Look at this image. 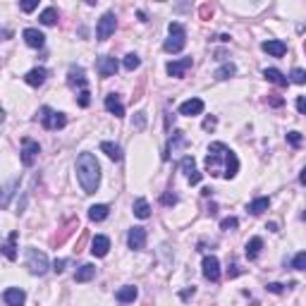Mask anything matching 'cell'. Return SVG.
Instances as JSON below:
<instances>
[{
  "label": "cell",
  "mask_w": 306,
  "mask_h": 306,
  "mask_svg": "<svg viewBox=\"0 0 306 306\" xmlns=\"http://www.w3.org/2000/svg\"><path fill=\"white\" fill-rule=\"evenodd\" d=\"M240 170V160L234 151H230L225 144H210L208 146V156H206V172L210 177H225V180H232Z\"/></svg>",
  "instance_id": "cell-1"
},
{
  "label": "cell",
  "mask_w": 306,
  "mask_h": 306,
  "mask_svg": "<svg viewBox=\"0 0 306 306\" xmlns=\"http://www.w3.org/2000/svg\"><path fill=\"white\" fill-rule=\"evenodd\" d=\"M76 180L84 189V194H96L100 184V165L94 153H82L76 158Z\"/></svg>",
  "instance_id": "cell-2"
},
{
  "label": "cell",
  "mask_w": 306,
  "mask_h": 306,
  "mask_svg": "<svg viewBox=\"0 0 306 306\" xmlns=\"http://www.w3.org/2000/svg\"><path fill=\"white\" fill-rule=\"evenodd\" d=\"M168 32H170V38L163 44V50L165 53H180L182 48L186 46V32L184 26L180 22H170V26H168Z\"/></svg>",
  "instance_id": "cell-3"
},
{
  "label": "cell",
  "mask_w": 306,
  "mask_h": 306,
  "mask_svg": "<svg viewBox=\"0 0 306 306\" xmlns=\"http://www.w3.org/2000/svg\"><path fill=\"white\" fill-rule=\"evenodd\" d=\"M38 120H41V124H44L46 130H50V132L62 130V127L67 124L65 112H58V110L48 108V106H44V108L38 110Z\"/></svg>",
  "instance_id": "cell-4"
},
{
  "label": "cell",
  "mask_w": 306,
  "mask_h": 306,
  "mask_svg": "<svg viewBox=\"0 0 306 306\" xmlns=\"http://www.w3.org/2000/svg\"><path fill=\"white\" fill-rule=\"evenodd\" d=\"M48 258H46L44 252H38V249H29L26 252V268H29V273L34 275H44L48 270Z\"/></svg>",
  "instance_id": "cell-5"
},
{
  "label": "cell",
  "mask_w": 306,
  "mask_h": 306,
  "mask_svg": "<svg viewBox=\"0 0 306 306\" xmlns=\"http://www.w3.org/2000/svg\"><path fill=\"white\" fill-rule=\"evenodd\" d=\"M115 26H118L115 14H112V12H106V14L98 20V26H96V38H98V41L110 38V34H115Z\"/></svg>",
  "instance_id": "cell-6"
},
{
  "label": "cell",
  "mask_w": 306,
  "mask_h": 306,
  "mask_svg": "<svg viewBox=\"0 0 306 306\" xmlns=\"http://www.w3.org/2000/svg\"><path fill=\"white\" fill-rule=\"evenodd\" d=\"M38 153H41V146H38V142H34V139H22V163L26 165V168H32L34 163H36V158H38Z\"/></svg>",
  "instance_id": "cell-7"
},
{
  "label": "cell",
  "mask_w": 306,
  "mask_h": 306,
  "mask_svg": "<svg viewBox=\"0 0 306 306\" xmlns=\"http://www.w3.org/2000/svg\"><path fill=\"white\" fill-rule=\"evenodd\" d=\"M67 84H70V88L86 91V72H84V67H76V65L70 67V72H67Z\"/></svg>",
  "instance_id": "cell-8"
},
{
  "label": "cell",
  "mask_w": 306,
  "mask_h": 306,
  "mask_svg": "<svg viewBox=\"0 0 306 306\" xmlns=\"http://www.w3.org/2000/svg\"><path fill=\"white\" fill-rule=\"evenodd\" d=\"M76 230H79V220H76V218H70L65 225L60 228V232L55 234V240H53V246H55V249H58V246H62V244H65V242L70 240L72 234H74Z\"/></svg>",
  "instance_id": "cell-9"
},
{
  "label": "cell",
  "mask_w": 306,
  "mask_h": 306,
  "mask_svg": "<svg viewBox=\"0 0 306 306\" xmlns=\"http://www.w3.org/2000/svg\"><path fill=\"white\" fill-rule=\"evenodd\" d=\"M201 268H204V278L210 280V282H218L220 280V263L216 256H206L204 263H201Z\"/></svg>",
  "instance_id": "cell-10"
},
{
  "label": "cell",
  "mask_w": 306,
  "mask_h": 306,
  "mask_svg": "<svg viewBox=\"0 0 306 306\" xmlns=\"http://www.w3.org/2000/svg\"><path fill=\"white\" fill-rule=\"evenodd\" d=\"M182 172L186 175V180H189V184H198L201 182V172L196 170V163H194V156H184L182 158Z\"/></svg>",
  "instance_id": "cell-11"
},
{
  "label": "cell",
  "mask_w": 306,
  "mask_h": 306,
  "mask_svg": "<svg viewBox=\"0 0 306 306\" xmlns=\"http://www.w3.org/2000/svg\"><path fill=\"white\" fill-rule=\"evenodd\" d=\"M127 244H130V249H134V252H142L144 246H146V230L132 228L130 234H127Z\"/></svg>",
  "instance_id": "cell-12"
},
{
  "label": "cell",
  "mask_w": 306,
  "mask_h": 306,
  "mask_svg": "<svg viewBox=\"0 0 306 306\" xmlns=\"http://www.w3.org/2000/svg\"><path fill=\"white\" fill-rule=\"evenodd\" d=\"M96 67H98V74L103 76V79H108V76H112L115 72H118V60L115 58H110V55H103V58H98V62H96Z\"/></svg>",
  "instance_id": "cell-13"
},
{
  "label": "cell",
  "mask_w": 306,
  "mask_h": 306,
  "mask_svg": "<svg viewBox=\"0 0 306 306\" xmlns=\"http://www.w3.org/2000/svg\"><path fill=\"white\" fill-rule=\"evenodd\" d=\"M192 67V58H182V60H172V62H168V74L175 76V79H182L186 74V70Z\"/></svg>",
  "instance_id": "cell-14"
},
{
  "label": "cell",
  "mask_w": 306,
  "mask_h": 306,
  "mask_svg": "<svg viewBox=\"0 0 306 306\" xmlns=\"http://www.w3.org/2000/svg\"><path fill=\"white\" fill-rule=\"evenodd\" d=\"M2 302L8 306H24L26 294H24V290H20V287H8V290L2 292Z\"/></svg>",
  "instance_id": "cell-15"
},
{
  "label": "cell",
  "mask_w": 306,
  "mask_h": 306,
  "mask_svg": "<svg viewBox=\"0 0 306 306\" xmlns=\"http://www.w3.org/2000/svg\"><path fill=\"white\" fill-rule=\"evenodd\" d=\"M204 100L201 98H189L180 106V115H186V118H194V115H201L204 112Z\"/></svg>",
  "instance_id": "cell-16"
},
{
  "label": "cell",
  "mask_w": 306,
  "mask_h": 306,
  "mask_svg": "<svg viewBox=\"0 0 306 306\" xmlns=\"http://www.w3.org/2000/svg\"><path fill=\"white\" fill-rule=\"evenodd\" d=\"M184 146H186L184 132H175V134L170 136V142H168V148H165V158H170L172 153H180V148H184Z\"/></svg>",
  "instance_id": "cell-17"
},
{
  "label": "cell",
  "mask_w": 306,
  "mask_h": 306,
  "mask_svg": "<svg viewBox=\"0 0 306 306\" xmlns=\"http://www.w3.org/2000/svg\"><path fill=\"white\" fill-rule=\"evenodd\" d=\"M46 76H48V70H46V67H34V70L26 72L24 82H26L29 86H41V84L46 82Z\"/></svg>",
  "instance_id": "cell-18"
},
{
  "label": "cell",
  "mask_w": 306,
  "mask_h": 306,
  "mask_svg": "<svg viewBox=\"0 0 306 306\" xmlns=\"http://www.w3.org/2000/svg\"><path fill=\"white\" fill-rule=\"evenodd\" d=\"M108 249H110V240L106 237V234L94 237V242H91V254H94L96 258H103V256L108 254Z\"/></svg>",
  "instance_id": "cell-19"
},
{
  "label": "cell",
  "mask_w": 306,
  "mask_h": 306,
  "mask_svg": "<svg viewBox=\"0 0 306 306\" xmlns=\"http://www.w3.org/2000/svg\"><path fill=\"white\" fill-rule=\"evenodd\" d=\"M24 41H26V46L29 48H44V44H46V36L38 29H24Z\"/></svg>",
  "instance_id": "cell-20"
},
{
  "label": "cell",
  "mask_w": 306,
  "mask_h": 306,
  "mask_svg": "<svg viewBox=\"0 0 306 306\" xmlns=\"http://www.w3.org/2000/svg\"><path fill=\"white\" fill-rule=\"evenodd\" d=\"M263 76H266L270 84H275V86H280V88L290 84V79H287V76H284L280 70H275V67H268V70H263Z\"/></svg>",
  "instance_id": "cell-21"
},
{
  "label": "cell",
  "mask_w": 306,
  "mask_h": 306,
  "mask_svg": "<svg viewBox=\"0 0 306 306\" xmlns=\"http://www.w3.org/2000/svg\"><path fill=\"white\" fill-rule=\"evenodd\" d=\"M17 240H20V232H10L8 242L2 244V254H5L8 261H14V258H17Z\"/></svg>",
  "instance_id": "cell-22"
},
{
  "label": "cell",
  "mask_w": 306,
  "mask_h": 306,
  "mask_svg": "<svg viewBox=\"0 0 306 306\" xmlns=\"http://www.w3.org/2000/svg\"><path fill=\"white\" fill-rule=\"evenodd\" d=\"M106 110H108L110 115H115V118H124V106L120 103V98L115 94L106 96Z\"/></svg>",
  "instance_id": "cell-23"
},
{
  "label": "cell",
  "mask_w": 306,
  "mask_h": 306,
  "mask_svg": "<svg viewBox=\"0 0 306 306\" xmlns=\"http://www.w3.org/2000/svg\"><path fill=\"white\" fill-rule=\"evenodd\" d=\"M136 294H139V290H136L134 284H127V287H122V290L115 292V299H118L120 304H130V302L136 299Z\"/></svg>",
  "instance_id": "cell-24"
},
{
  "label": "cell",
  "mask_w": 306,
  "mask_h": 306,
  "mask_svg": "<svg viewBox=\"0 0 306 306\" xmlns=\"http://www.w3.org/2000/svg\"><path fill=\"white\" fill-rule=\"evenodd\" d=\"M261 48L268 55H273V58H282V55L287 53V46H284L282 41H263Z\"/></svg>",
  "instance_id": "cell-25"
},
{
  "label": "cell",
  "mask_w": 306,
  "mask_h": 306,
  "mask_svg": "<svg viewBox=\"0 0 306 306\" xmlns=\"http://www.w3.org/2000/svg\"><path fill=\"white\" fill-rule=\"evenodd\" d=\"M100 151L106 153V156H108L110 160H115V163H118V160H122V148L118 146V144H112V142H103V144H100Z\"/></svg>",
  "instance_id": "cell-26"
},
{
  "label": "cell",
  "mask_w": 306,
  "mask_h": 306,
  "mask_svg": "<svg viewBox=\"0 0 306 306\" xmlns=\"http://www.w3.org/2000/svg\"><path fill=\"white\" fill-rule=\"evenodd\" d=\"M261 249H263V240L261 237H252V240L246 242V258H249V261L258 258Z\"/></svg>",
  "instance_id": "cell-27"
},
{
  "label": "cell",
  "mask_w": 306,
  "mask_h": 306,
  "mask_svg": "<svg viewBox=\"0 0 306 306\" xmlns=\"http://www.w3.org/2000/svg\"><path fill=\"white\" fill-rule=\"evenodd\" d=\"M94 275H96V266H91V263H84V266H79V270H76L74 280H76V282H88Z\"/></svg>",
  "instance_id": "cell-28"
},
{
  "label": "cell",
  "mask_w": 306,
  "mask_h": 306,
  "mask_svg": "<svg viewBox=\"0 0 306 306\" xmlns=\"http://www.w3.org/2000/svg\"><path fill=\"white\" fill-rule=\"evenodd\" d=\"M110 213V208L106 204H98V206H91L88 208V220H94V222H100V220H106Z\"/></svg>",
  "instance_id": "cell-29"
},
{
  "label": "cell",
  "mask_w": 306,
  "mask_h": 306,
  "mask_svg": "<svg viewBox=\"0 0 306 306\" xmlns=\"http://www.w3.org/2000/svg\"><path fill=\"white\" fill-rule=\"evenodd\" d=\"M132 208H134V216H136V218H142V220H146L148 216H151V206H148V201H146V198H136Z\"/></svg>",
  "instance_id": "cell-30"
},
{
  "label": "cell",
  "mask_w": 306,
  "mask_h": 306,
  "mask_svg": "<svg viewBox=\"0 0 306 306\" xmlns=\"http://www.w3.org/2000/svg\"><path fill=\"white\" fill-rule=\"evenodd\" d=\"M268 206H270V198L261 196V198H256V201L249 204V213H252V216H261V213L268 210Z\"/></svg>",
  "instance_id": "cell-31"
},
{
  "label": "cell",
  "mask_w": 306,
  "mask_h": 306,
  "mask_svg": "<svg viewBox=\"0 0 306 306\" xmlns=\"http://www.w3.org/2000/svg\"><path fill=\"white\" fill-rule=\"evenodd\" d=\"M58 17H60V14H58L55 8H46V10L41 12V17H38V20H41L44 26H53V24H58Z\"/></svg>",
  "instance_id": "cell-32"
},
{
  "label": "cell",
  "mask_w": 306,
  "mask_h": 306,
  "mask_svg": "<svg viewBox=\"0 0 306 306\" xmlns=\"http://www.w3.org/2000/svg\"><path fill=\"white\" fill-rule=\"evenodd\" d=\"M234 72H237V67L232 65V62H225L222 67H218V70H216V74H213V76L222 82V79H230V76H234Z\"/></svg>",
  "instance_id": "cell-33"
},
{
  "label": "cell",
  "mask_w": 306,
  "mask_h": 306,
  "mask_svg": "<svg viewBox=\"0 0 306 306\" xmlns=\"http://www.w3.org/2000/svg\"><path fill=\"white\" fill-rule=\"evenodd\" d=\"M122 65H124V70H127V72H134L136 67L142 65V58H139L136 53H130L127 58H124V62H122Z\"/></svg>",
  "instance_id": "cell-34"
},
{
  "label": "cell",
  "mask_w": 306,
  "mask_h": 306,
  "mask_svg": "<svg viewBox=\"0 0 306 306\" xmlns=\"http://www.w3.org/2000/svg\"><path fill=\"white\" fill-rule=\"evenodd\" d=\"M290 82H294V84H306V70L294 67V70H292V76H290Z\"/></svg>",
  "instance_id": "cell-35"
},
{
  "label": "cell",
  "mask_w": 306,
  "mask_h": 306,
  "mask_svg": "<svg viewBox=\"0 0 306 306\" xmlns=\"http://www.w3.org/2000/svg\"><path fill=\"white\" fill-rule=\"evenodd\" d=\"M213 12H216V8H213L210 2H204V5L198 8V17H201V20H210V17H213Z\"/></svg>",
  "instance_id": "cell-36"
},
{
  "label": "cell",
  "mask_w": 306,
  "mask_h": 306,
  "mask_svg": "<svg viewBox=\"0 0 306 306\" xmlns=\"http://www.w3.org/2000/svg\"><path fill=\"white\" fill-rule=\"evenodd\" d=\"M292 268H296V270H306V252L296 254L294 258H292Z\"/></svg>",
  "instance_id": "cell-37"
},
{
  "label": "cell",
  "mask_w": 306,
  "mask_h": 306,
  "mask_svg": "<svg viewBox=\"0 0 306 306\" xmlns=\"http://www.w3.org/2000/svg\"><path fill=\"white\" fill-rule=\"evenodd\" d=\"M240 228V220L237 218H225L222 222H220V230H225V232H230V230H237Z\"/></svg>",
  "instance_id": "cell-38"
},
{
  "label": "cell",
  "mask_w": 306,
  "mask_h": 306,
  "mask_svg": "<svg viewBox=\"0 0 306 306\" xmlns=\"http://www.w3.org/2000/svg\"><path fill=\"white\" fill-rule=\"evenodd\" d=\"M76 103H79L82 108H88V103H91V94H88V88H86V91H79V98H76Z\"/></svg>",
  "instance_id": "cell-39"
},
{
  "label": "cell",
  "mask_w": 306,
  "mask_h": 306,
  "mask_svg": "<svg viewBox=\"0 0 306 306\" xmlns=\"http://www.w3.org/2000/svg\"><path fill=\"white\" fill-rule=\"evenodd\" d=\"M17 186V180L14 182H10L8 184V189H5V194H2V208H8V204H10V196H12V189Z\"/></svg>",
  "instance_id": "cell-40"
},
{
  "label": "cell",
  "mask_w": 306,
  "mask_h": 306,
  "mask_svg": "<svg viewBox=\"0 0 306 306\" xmlns=\"http://www.w3.org/2000/svg\"><path fill=\"white\" fill-rule=\"evenodd\" d=\"M287 142L292 144L294 148H299V146H302V134H299V132H290V134H287Z\"/></svg>",
  "instance_id": "cell-41"
},
{
  "label": "cell",
  "mask_w": 306,
  "mask_h": 306,
  "mask_svg": "<svg viewBox=\"0 0 306 306\" xmlns=\"http://www.w3.org/2000/svg\"><path fill=\"white\" fill-rule=\"evenodd\" d=\"M284 103L282 96H278V94H268V106H273V108H280Z\"/></svg>",
  "instance_id": "cell-42"
},
{
  "label": "cell",
  "mask_w": 306,
  "mask_h": 306,
  "mask_svg": "<svg viewBox=\"0 0 306 306\" xmlns=\"http://www.w3.org/2000/svg\"><path fill=\"white\" fill-rule=\"evenodd\" d=\"M146 127V112H136L134 118V130H144Z\"/></svg>",
  "instance_id": "cell-43"
},
{
  "label": "cell",
  "mask_w": 306,
  "mask_h": 306,
  "mask_svg": "<svg viewBox=\"0 0 306 306\" xmlns=\"http://www.w3.org/2000/svg\"><path fill=\"white\" fill-rule=\"evenodd\" d=\"M86 240H88V232H86V230H82V237L76 240V246H74V252H76V254H79L82 249H84V244H86Z\"/></svg>",
  "instance_id": "cell-44"
},
{
  "label": "cell",
  "mask_w": 306,
  "mask_h": 306,
  "mask_svg": "<svg viewBox=\"0 0 306 306\" xmlns=\"http://www.w3.org/2000/svg\"><path fill=\"white\" fill-rule=\"evenodd\" d=\"M177 204V196L172 194V192H165L163 194V206H175Z\"/></svg>",
  "instance_id": "cell-45"
},
{
  "label": "cell",
  "mask_w": 306,
  "mask_h": 306,
  "mask_svg": "<svg viewBox=\"0 0 306 306\" xmlns=\"http://www.w3.org/2000/svg\"><path fill=\"white\" fill-rule=\"evenodd\" d=\"M216 124H218V120H216V118H213V115H208L206 120H204V130H206V132L216 130Z\"/></svg>",
  "instance_id": "cell-46"
},
{
  "label": "cell",
  "mask_w": 306,
  "mask_h": 306,
  "mask_svg": "<svg viewBox=\"0 0 306 306\" xmlns=\"http://www.w3.org/2000/svg\"><path fill=\"white\" fill-rule=\"evenodd\" d=\"M20 8H22L24 12H32V10H36V8H38V0H26V2H22Z\"/></svg>",
  "instance_id": "cell-47"
},
{
  "label": "cell",
  "mask_w": 306,
  "mask_h": 306,
  "mask_svg": "<svg viewBox=\"0 0 306 306\" xmlns=\"http://www.w3.org/2000/svg\"><path fill=\"white\" fill-rule=\"evenodd\" d=\"M268 292H273V294H282V292H284V284L270 282V284H268Z\"/></svg>",
  "instance_id": "cell-48"
},
{
  "label": "cell",
  "mask_w": 306,
  "mask_h": 306,
  "mask_svg": "<svg viewBox=\"0 0 306 306\" xmlns=\"http://www.w3.org/2000/svg\"><path fill=\"white\" fill-rule=\"evenodd\" d=\"M65 258H55V263H53V270L55 273H62V270H65Z\"/></svg>",
  "instance_id": "cell-49"
},
{
  "label": "cell",
  "mask_w": 306,
  "mask_h": 306,
  "mask_svg": "<svg viewBox=\"0 0 306 306\" xmlns=\"http://www.w3.org/2000/svg\"><path fill=\"white\" fill-rule=\"evenodd\" d=\"M296 110H299L302 115H306V96H299V98H296Z\"/></svg>",
  "instance_id": "cell-50"
},
{
  "label": "cell",
  "mask_w": 306,
  "mask_h": 306,
  "mask_svg": "<svg viewBox=\"0 0 306 306\" xmlns=\"http://www.w3.org/2000/svg\"><path fill=\"white\" fill-rule=\"evenodd\" d=\"M194 292H196L194 287H189V290H184V292H182V299H189V296H194Z\"/></svg>",
  "instance_id": "cell-51"
},
{
  "label": "cell",
  "mask_w": 306,
  "mask_h": 306,
  "mask_svg": "<svg viewBox=\"0 0 306 306\" xmlns=\"http://www.w3.org/2000/svg\"><path fill=\"white\" fill-rule=\"evenodd\" d=\"M299 182H302V184L306 186V168H304V170H302V175H299Z\"/></svg>",
  "instance_id": "cell-52"
},
{
  "label": "cell",
  "mask_w": 306,
  "mask_h": 306,
  "mask_svg": "<svg viewBox=\"0 0 306 306\" xmlns=\"http://www.w3.org/2000/svg\"><path fill=\"white\" fill-rule=\"evenodd\" d=\"M304 53H306V41H304Z\"/></svg>",
  "instance_id": "cell-53"
},
{
  "label": "cell",
  "mask_w": 306,
  "mask_h": 306,
  "mask_svg": "<svg viewBox=\"0 0 306 306\" xmlns=\"http://www.w3.org/2000/svg\"><path fill=\"white\" fill-rule=\"evenodd\" d=\"M304 220H306V213H304Z\"/></svg>",
  "instance_id": "cell-54"
}]
</instances>
